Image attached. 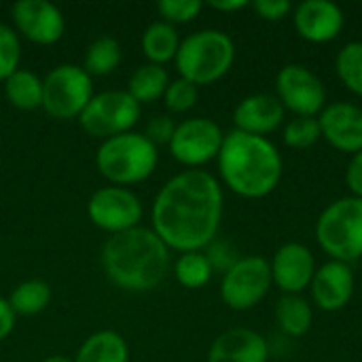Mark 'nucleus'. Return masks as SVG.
<instances>
[{"label": "nucleus", "instance_id": "7ed1b4c3", "mask_svg": "<svg viewBox=\"0 0 362 362\" xmlns=\"http://www.w3.org/2000/svg\"><path fill=\"white\" fill-rule=\"evenodd\" d=\"M102 267L115 286L129 293H146L165 280L170 248L153 229L136 227L104 242Z\"/></svg>", "mask_w": 362, "mask_h": 362}, {"label": "nucleus", "instance_id": "423d86ee", "mask_svg": "<svg viewBox=\"0 0 362 362\" xmlns=\"http://www.w3.org/2000/svg\"><path fill=\"white\" fill-rule=\"evenodd\" d=\"M316 242L331 261L354 263L362 259V199L354 195L331 202L316 221Z\"/></svg>", "mask_w": 362, "mask_h": 362}, {"label": "nucleus", "instance_id": "6ab92c4d", "mask_svg": "<svg viewBox=\"0 0 362 362\" xmlns=\"http://www.w3.org/2000/svg\"><path fill=\"white\" fill-rule=\"evenodd\" d=\"M269 354V344L261 333L238 327L212 341L206 362H267Z\"/></svg>", "mask_w": 362, "mask_h": 362}, {"label": "nucleus", "instance_id": "dca6fc26", "mask_svg": "<svg viewBox=\"0 0 362 362\" xmlns=\"http://www.w3.org/2000/svg\"><path fill=\"white\" fill-rule=\"evenodd\" d=\"M322 140L339 153L362 151V108L352 102H331L318 115Z\"/></svg>", "mask_w": 362, "mask_h": 362}, {"label": "nucleus", "instance_id": "2f4dec72", "mask_svg": "<svg viewBox=\"0 0 362 362\" xmlns=\"http://www.w3.org/2000/svg\"><path fill=\"white\" fill-rule=\"evenodd\" d=\"M204 255L212 267V272H218V274H227L242 257L235 248V244H231L229 240H212L206 248H204Z\"/></svg>", "mask_w": 362, "mask_h": 362}, {"label": "nucleus", "instance_id": "c9c22d12", "mask_svg": "<svg viewBox=\"0 0 362 362\" xmlns=\"http://www.w3.org/2000/svg\"><path fill=\"white\" fill-rule=\"evenodd\" d=\"M346 185L350 189V195L362 199V151L352 155V159L346 168Z\"/></svg>", "mask_w": 362, "mask_h": 362}, {"label": "nucleus", "instance_id": "aec40b11", "mask_svg": "<svg viewBox=\"0 0 362 362\" xmlns=\"http://www.w3.org/2000/svg\"><path fill=\"white\" fill-rule=\"evenodd\" d=\"M276 325L286 337L299 339L308 335L314 325L310 301L301 295H282L276 303Z\"/></svg>", "mask_w": 362, "mask_h": 362}, {"label": "nucleus", "instance_id": "b1692460", "mask_svg": "<svg viewBox=\"0 0 362 362\" xmlns=\"http://www.w3.org/2000/svg\"><path fill=\"white\" fill-rule=\"evenodd\" d=\"M4 95L19 110L42 108V78L30 70H17L4 81Z\"/></svg>", "mask_w": 362, "mask_h": 362}, {"label": "nucleus", "instance_id": "f3484780", "mask_svg": "<svg viewBox=\"0 0 362 362\" xmlns=\"http://www.w3.org/2000/svg\"><path fill=\"white\" fill-rule=\"evenodd\" d=\"M356 280L352 267L339 261H327L314 274L310 284L312 301L322 312H339L354 297Z\"/></svg>", "mask_w": 362, "mask_h": 362}, {"label": "nucleus", "instance_id": "72a5a7b5", "mask_svg": "<svg viewBox=\"0 0 362 362\" xmlns=\"http://www.w3.org/2000/svg\"><path fill=\"white\" fill-rule=\"evenodd\" d=\"M174 129H176V123L168 117V115H157L153 117L146 127H144V136L155 144H170L172 136H174Z\"/></svg>", "mask_w": 362, "mask_h": 362}, {"label": "nucleus", "instance_id": "393cba45", "mask_svg": "<svg viewBox=\"0 0 362 362\" xmlns=\"http://www.w3.org/2000/svg\"><path fill=\"white\" fill-rule=\"evenodd\" d=\"M6 301L15 312V316H34L49 305L51 286L45 280H25L13 288Z\"/></svg>", "mask_w": 362, "mask_h": 362}, {"label": "nucleus", "instance_id": "4468645a", "mask_svg": "<svg viewBox=\"0 0 362 362\" xmlns=\"http://www.w3.org/2000/svg\"><path fill=\"white\" fill-rule=\"evenodd\" d=\"M293 25L303 40L325 45L341 34L346 15L333 0H303L293 8Z\"/></svg>", "mask_w": 362, "mask_h": 362}, {"label": "nucleus", "instance_id": "f257e3e1", "mask_svg": "<svg viewBox=\"0 0 362 362\" xmlns=\"http://www.w3.org/2000/svg\"><path fill=\"white\" fill-rule=\"evenodd\" d=\"M223 187L206 170H185L170 178L153 202V231L170 250L199 252L218 238Z\"/></svg>", "mask_w": 362, "mask_h": 362}, {"label": "nucleus", "instance_id": "bb28decb", "mask_svg": "<svg viewBox=\"0 0 362 362\" xmlns=\"http://www.w3.org/2000/svg\"><path fill=\"white\" fill-rule=\"evenodd\" d=\"M335 70L344 87L362 98V40L346 42L339 49L335 57Z\"/></svg>", "mask_w": 362, "mask_h": 362}, {"label": "nucleus", "instance_id": "f704fd0d", "mask_svg": "<svg viewBox=\"0 0 362 362\" xmlns=\"http://www.w3.org/2000/svg\"><path fill=\"white\" fill-rule=\"evenodd\" d=\"M250 6L265 21H282L284 17L293 15L295 8L288 0H255Z\"/></svg>", "mask_w": 362, "mask_h": 362}, {"label": "nucleus", "instance_id": "412c9836", "mask_svg": "<svg viewBox=\"0 0 362 362\" xmlns=\"http://www.w3.org/2000/svg\"><path fill=\"white\" fill-rule=\"evenodd\" d=\"M178 47H180L178 30L168 21H153L142 34V51L148 64L163 66L176 59Z\"/></svg>", "mask_w": 362, "mask_h": 362}, {"label": "nucleus", "instance_id": "7c9ffc66", "mask_svg": "<svg viewBox=\"0 0 362 362\" xmlns=\"http://www.w3.org/2000/svg\"><path fill=\"white\" fill-rule=\"evenodd\" d=\"M199 98V87H195L193 83L185 81V78H174L170 81L165 93H163V102L168 106V110L172 112H187L197 104Z\"/></svg>", "mask_w": 362, "mask_h": 362}, {"label": "nucleus", "instance_id": "4c0bfd02", "mask_svg": "<svg viewBox=\"0 0 362 362\" xmlns=\"http://www.w3.org/2000/svg\"><path fill=\"white\" fill-rule=\"evenodd\" d=\"M210 6L214 11H221V13H238V11H244L250 6L248 0H212Z\"/></svg>", "mask_w": 362, "mask_h": 362}, {"label": "nucleus", "instance_id": "f03ea898", "mask_svg": "<svg viewBox=\"0 0 362 362\" xmlns=\"http://www.w3.org/2000/svg\"><path fill=\"white\" fill-rule=\"evenodd\" d=\"M216 163L225 187L246 199L272 195L284 174L282 155L269 138L238 129L225 134Z\"/></svg>", "mask_w": 362, "mask_h": 362}, {"label": "nucleus", "instance_id": "e433bc0d", "mask_svg": "<svg viewBox=\"0 0 362 362\" xmlns=\"http://www.w3.org/2000/svg\"><path fill=\"white\" fill-rule=\"evenodd\" d=\"M15 329V312L11 310L8 301L0 297V341H4Z\"/></svg>", "mask_w": 362, "mask_h": 362}, {"label": "nucleus", "instance_id": "c85d7f7f", "mask_svg": "<svg viewBox=\"0 0 362 362\" xmlns=\"http://www.w3.org/2000/svg\"><path fill=\"white\" fill-rule=\"evenodd\" d=\"M282 140L288 148L305 151L322 140L318 117H293L282 127Z\"/></svg>", "mask_w": 362, "mask_h": 362}, {"label": "nucleus", "instance_id": "cd10ccee", "mask_svg": "<svg viewBox=\"0 0 362 362\" xmlns=\"http://www.w3.org/2000/svg\"><path fill=\"white\" fill-rule=\"evenodd\" d=\"M212 267L204 255V250L199 252H185L176 259L174 263V276L178 280L180 286L185 288H204L210 278H212Z\"/></svg>", "mask_w": 362, "mask_h": 362}, {"label": "nucleus", "instance_id": "1a4fd4ad", "mask_svg": "<svg viewBox=\"0 0 362 362\" xmlns=\"http://www.w3.org/2000/svg\"><path fill=\"white\" fill-rule=\"evenodd\" d=\"M269 261L257 255L242 257L221 280V299L229 310L246 312L257 308L272 291Z\"/></svg>", "mask_w": 362, "mask_h": 362}, {"label": "nucleus", "instance_id": "2eb2a0df", "mask_svg": "<svg viewBox=\"0 0 362 362\" xmlns=\"http://www.w3.org/2000/svg\"><path fill=\"white\" fill-rule=\"evenodd\" d=\"M272 280L284 295H301L310 288L316 274L314 252L299 242H288L280 246L269 261Z\"/></svg>", "mask_w": 362, "mask_h": 362}, {"label": "nucleus", "instance_id": "ddd939ff", "mask_svg": "<svg viewBox=\"0 0 362 362\" xmlns=\"http://www.w3.org/2000/svg\"><path fill=\"white\" fill-rule=\"evenodd\" d=\"M11 17L17 32L36 45H55L66 30L64 13L47 0H17Z\"/></svg>", "mask_w": 362, "mask_h": 362}, {"label": "nucleus", "instance_id": "20e7f679", "mask_svg": "<svg viewBox=\"0 0 362 362\" xmlns=\"http://www.w3.org/2000/svg\"><path fill=\"white\" fill-rule=\"evenodd\" d=\"M235 62V42L223 30H197L180 40L176 70L195 87L221 81Z\"/></svg>", "mask_w": 362, "mask_h": 362}, {"label": "nucleus", "instance_id": "9b49d317", "mask_svg": "<svg viewBox=\"0 0 362 362\" xmlns=\"http://www.w3.org/2000/svg\"><path fill=\"white\" fill-rule=\"evenodd\" d=\"M276 98L295 117H318L327 106V87L303 64H286L276 76Z\"/></svg>", "mask_w": 362, "mask_h": 362}, {"label": "nucleus", "instance_id": "9d476101", "mask_svg": "<svg viewBox=\"0 0 362 362\" xmlns=\"http://www.w3.org/2000/svg\"><path fill=\"white\" fill-rule=\"evenodd\" d=\"M225 134L221 125L206 117H191L176 125L170 140L172 157L189 170H199L218 157Z\"/></svg>", "mask_w": 362, "mask_h": 362}, {"label": "nucleus", "instance_id": "473e14b6", "mask_svg": "<svg viewBox=\"0 0 362 362\" xmlns=\"http://www.w3.org/2000/svg\"><path fill=\"white\" fill-rule=\"evenodd\" d=\"M204 4L199 0H159L157 11L168 23H189L202 13Z\"/></svg>", "mask_w": 362, "mask_h": 362}, {"label": "nucleus", "instance_id": "a211bd4d", "mask_svg": "<svg viewBox=\"0 0 362 362\" xmlns=\"http://www.w3.org/2000/svg\"><path fill=\"white\" fill-rule=\"evenodd\" d=\"M284 106L276 93H252L246 95L233 110V125L238 132L263 136L274 134L284 123Z\"/></svg>", "mask_w": 362, "mask_h": 362}, {"label": "nucleus", "instance_id": "4be33fe9", "mask_svg": "<svg viewBox=\"0 0 362 362\" xmlns=\"http://www.w3.org/2000/svg\"><path fill=\"white\" fill-rule=\"evenodd\" d=\"M129 348L115 331H98L78 348L74 362H127Z\"/></svg>", "mask_w": 362, "mask_h": 362}, {"label": "nucleus", "instance_id": "a878e982", "mask_svg": "<svg viewBox=\"0 0 362 362\" xmlns=\"http://www.w3.org/2000/svg\"><path fill=\"white\" fill-rule=\"evenodd\" d=\"M121 62V45L112 36H100L95 38L85 53V72L91 76H104L110 74Z\"/></svg>", "mask_w": 362, "mask_h": 362}, {"label": "nucleus", "instance_id": "39448f33", "mask_svg": "<svg viewBox=\"0 0 362 362\" xmlns=\"http://www.w3.org/2000/svg\"><path fill=\"white\" fill-rule=\"evenodd\" d=\"M159 161L157 146L138 132H125L102 140L95 151L98 172L115 187L136 185L146 180Z\"/></svg>", "mask_w": 362, "mask_h": 362}, {"label": "nucleus", "instance_id": "c756f323", "mask_svg": "<svg viewBox=\"0 0 362 362\" xmlns=\"http://www.w3.org/2000/svg\"><path fill=\"white\" fill-rule=\"evenodd\" d=\"M19 59H21V42L17 32L0 23V81H6L13 72L19 70Z\"/></svg>", "mask_w": 362, "mask_h": 362}, {"label": "nucleus", "instance_id": "6e6552de", "mask_svg": "<svg viewBox=\"0 0 362 362\" xmlns=\"http://www.w3.org/2000/svg\"><path fill=\"white\" fill-rule=\"evenodd\" d=\"M138 119L140 104L127 91L110 89L95 93L89 100V104L78 117V125L85 129V134L108 140L112 136L132 132Z\"/></svg>", "mask_w": 362, "mask_h": 362}, {"label": "nucleus", "instance_id": "5701e85b", "mask_svg": "<svg viewBox=\"0 0 362 362\" xmlns=\"http://www.w3.org/2000/svg\"><path fill=\"white\" fill-rule=\"evenodd\" d=\"M170 85V74L163 66L157 64H144L134 70L127 83V93L138 102V104H148L159 98H163L165 89Z\"/></svg>", "mask_w": 362, "mask_h": 362}, {"label": "nucleus", "instance_id": "0eeeda50", "mask_svg": "<svg viewBox=\"0 0 362 362\" xmlns=\"http://www.w3.org/2000/svg\"><path fill=\"white\" fill-rule=\"evenodd\" d=\"M91 98L93 81L83 66L62 64L42 78V110L53 119H78Z\"/></svg>", "mask_w": 362, "mask_h": 362}, {"label": "nucleus", "instance_id": "f8f14e48", "mask_svg": "<svg viewBox=\"0 0 362 362\" xmlns=\"http://www.w3.org/2000/svg\"><path fill=\"white\" fill-rule=\"evenodd\" d=\"M89 221L110 235L123 233L140 227L142 204L136 193L125 187H102L98 189L87 204Z\"/></svg>", "mask_w": 362, "mask_h": 362}, {"label": "nucleus", "instance_id": "58836bf2", "mask_svg": "<svg viewBox=\"0 0 362 362\" xmlns=\"http://www.w3.org/2000/svg\"><path fill=\"white\" fill-rule=\"evenodd\" d=\"M40 362H74L72 358H68V356H62V354H55V356H49V358H45V361Z\"/></svg>", "mask_w": 362, "mask_h": 362}]
</instances>
